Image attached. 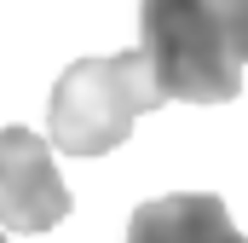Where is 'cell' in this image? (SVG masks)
Wrapping results in <instances>:
<instances>
[{"instance_id":"2","label":"cell","mask_w":248,"mask_h":243,"mask_svg":"<svg viewBox=\"0 0 248 243\" xmlns=\"http://www.w3.org/2000/svg\"><path fill=\"white\" fill-rule=\"evenodd\" d=\"M162 93L150 81L144 52H110V58H75L52 87V116H46V145L69 156H104L116 151L133 122L156 110Z\"/></svg>"},{"instance_id":"5","label":"cell","mask_w":248,"mask_h":243,"mask_svg":"<svg viewBox=\"0 0 248 243\" xmlns=\"http://www.w3.org/2000/svg\"><path fill=\"white\" fill-rule=\"evenodd\" d=\"M219 23H225V47H231V58L248 64V0H219Z\"/></svg>"},{"instance_id":"4","label":"cell","mask_w":248,"mask_h":243,"mask_svg":"<svg viewBox=\"0 0 248 243\" xmlns=\"http://www.w3.org/2000/svg\"><path fill=\"white\" fill-rule=\"evenodd\" d=\"M122 243H248L214 191H173L133 208Z\"/></svg>"},{"instance_id":"3","label":"cell","mask_w":248,"mask_h":243,"mask_svg":"<svg viewBox=\"0 0 248 243\" xmlns=\"http://www.w3.org/2000/svg\"><path fill=\"white\" fill-rule=\"evenodd\" d=\"M69 214V185L52 168V145L29 127H0V226L52 232Z\"/></svg>"},{"instance_id":"1","label":"cell","mask_w":248,"mask_h":243,"mask_svg":"<svg viewBox=\"0 0 248 243\" xmlns=\"http://www.w3.org/2000/svg\"><path fill=\"white\" fill-rule=\"evenodd\" d=\"M139 52L162 104H225L243 93V64L225 47L219 0H139Z\"/></svg>"},{"instance_id":"6","label":"cell","mask_w":248,"mask_h":243,"mask_svg":"<svg viewBox=\"0 0 248 243\" xmlns=\"http://www.w3.org/2000/svg\"><path fill=\"white\" fill-rule=\"evenodd\" d=\"M0 243H6V238H0Z\"/></svg>"}]
</instances>
